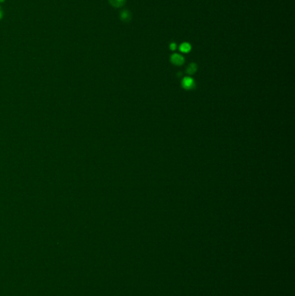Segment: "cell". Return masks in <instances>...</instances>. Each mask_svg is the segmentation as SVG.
Masks as SVG:
<instances>
[{
  "label": "cell",
  "instance_id": "cell-2",
  "mask_svg": "<svg viewBox=\"0 0 295 296\" xmlns=\"http://www.w3.org/2000/svg\"><path fill=\"white\" fill-rule=\"evenodd\" d=\"M171 61H172V63L173 64L178 65V66H180V65H182V64L183 63L184 58H183L181 55H179V54H174V55H172V57H171Z\"/></svg>",
  "mask_w": 295,
  "mask_h": 296
},
{
  "label": "cell",
  "instance_id": "cell-6",
  "mask_svg": "<svg viewBox=\"0 0 295 296\" xmlns=\"http://www.w3.org/2000/svg\"><path fill=\"white\" fill-rule=\"evenodd\" d=\"M197 68H198V67H197V65L195 63L190 64L189 67L187 68V73L190 74V75H193L195 72L197 71Z\"/></svg>",
  "mask_w": 295,
  "mask_h": 296
},
{
  "label": "cell",
  "instance_id": "cell-1",
  "mask_svg": "<svg viewBox=\"0 0 295 296\" xmlns=\"http://www.w3.org/2000/svg\"><path fill=\"white\" fill-rule=\"evenodd\" d=\"M182 86L185 89H192L195 87V83L193 79L191 77H185L182 81Z\"/></svg>",
  "mask_w": 295,
  "mask_h": 296
},
{
  "label": "cell",
  "instance_id": "cell-7",
  "mask_svg": "<svg viewBox=\"0 0 295 296\" xmlns=\"http://www.w3.org/2000/svg\"><path fill=\"white\" fill-rule=\"evenodd\" d=\"M170 48H171V49H172V50H174V49H176V44H175V43H172V44L170 45Z\"/></svg>",
  "mask_w": 295,
  "mask_h": 296
},
{
  "label": "cell",
  "instance_id": "cell-5",
  "mask_svg": "<svg viewBox=\"0 0 295 296\" xmlns=\"http://www.w3.org/2000/svg\"><path fill=\"white\" fill-rule=\"evenodd\" d=\"M125 1H126V0H109L110 4H112V6H114V7H120V6H122L124 3H125Z\"/></svg>",
  "mask_w": 295,
  "mask_h": 296
},
{
  "label": "cell",
  "instance_id": "cell-4",
  "mask_svg": "<svg viewBox=\"0 0 295 296\" xmlns=\"http://www.w3.org/2000/svg\"><path fill=\"white\" fill-rule=\"evenodd\" d=\"M191 45L189 44L188 43H183L180 45V50L183 53H188L191 50Z\"/></svg>",
  "mask_w": 295,
  "mask_h": 296
},
{
  "label": "cell",
  "instance_id": "cell-3",
  "mask_svg": "<svg viewBox=\"0 0 295 296\" xmlns=\"http://www.w3.org/2000/svg\"><path fill=\"white\" fill-rule=\"evenodd\" d=\"M120 18L122 21L125 22H128L130 21L131 19V15H130V12L127 11H124L123 12H121V15H120Z\"/></svg>",
  "mask_w": 295,
  "mask_h": 296
},
{
  "label": "cell",
  "instance_id": "cell-8",
  "mask_svg": "<svg viewBox=\"0 0 295 296\" xmlns=\"http://www.w3.org/2000/svg\"><path fill=\"white\" fill-rule=\"evenodd\" d=\"M2 17H3V11H2L1 8H0V19L2 18Z\"/></svg>",
  "mask_w": 295,
  "mask_h": 296
}]
</instances>
